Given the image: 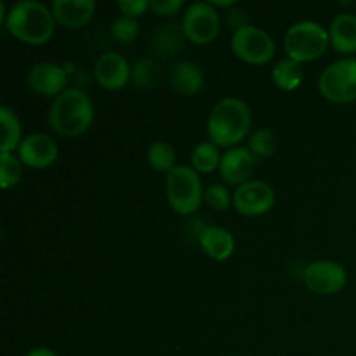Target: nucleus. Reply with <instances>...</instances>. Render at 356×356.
<instances>
[{
  "mask_svg": "<svg viewBox=\"0 0 356 356\" xmlns=\"http://www.w3.org/2000/svg\"><path fill=\"white\" fill-rule=\"evenodd\" d=\"M159 65L149 58H141L132 65L131 82L134 83L138 89H149L159 80Z\"/></svg>",
  "mask_w": 356,
  "mask_h": 356,
  "instance_id": "25",
  "label": "nucleus"
},
{
  "mask_svg": "<svg viewBox=\"0 0 356 356\" xmlns=\"http://www.w3.org/2000/svg\"><path fill=\"white\" fill-rule=\"evenodd\" d=\"M94 103L79 87H68L51 103L47 124L61 138H79L94 122Z\"/></svg>",
  "mask_w": 356,
  "mask_h": 356,
  "instance_id": "2",
  "label": "nucleus"
},
{
  "mask_svg": "<svg viewBox=\"0 0 356 356\" xmlns=\"http://www.w3.org/2000/svg\"><path fill=\"white\" fill-rule=\"evenodd\" d=\"M26 83L31 92L44 97H58L68 87V70L56 63L44 61L31 66L26 73Z\"/></svg>",
  "mask_w": 356,
  "mask_h": 356,
  "instance_id": "11",
  "label": "nucleus"
},
{
  "mask_svg": "<svg viewBox=\"0 0 356 356\" xmlns=\"http://www.w3.org/2000/svg\"><path fill=\"white\" fill-rule=\"evenodd\" d=\"M229 356H236V355H229Z\"/></svg>",
  "mask_w": 356,
  "mask_h": 356,
  "instance_id": "33",
  "label": "nucleus"
},
{
  "mask_svg": "<svg viewBox=\"0 0 356 356\" xmlns=\"http://www.w3.org/2000/svg\"><path fill=\"white\" fill-rule=\"evenodd\" d=\"M205 76L200 66L191 61H177L170 68V86L183 96H195L204 89Z\"/></svg>",
  "mask_w": 356,
  "mask_h": 356,
  "instance_id": "17",
  "label": "nucleus"
},
{
  "mask_svg": "<svg viewBox=\"0 0 356 356\" xmlns=\"http://www.w3.org/2000/svg\"><path fill=\"white\" fill-rule=\"evenodd\" d=\"M212 7H236V0H211Z\"/></svg>",
  "mask_w": 356,
  "mask_h": 356,
  "instance_id": "32",
  "label": "nucleus"
},
{
  "mask_svg": "<svg viewBox=\"0 0 356 356\" xmlns=\"http://www.w3.org/2000/svg\"><path fill=\"white\" fill-rule=\"evenodd\" d=\"M58 143L44 132H33L21 141L17 156L30 169H47L58 160Z\"/></svg>",
  "mask_w": 356,
  "mask_h": 356,
  "instance_id": "12",
  "label": "nucleus"
},
{
  "mask_svg": "<svg viewBox=\"0 0 356 356\" xmlns=\"http://www.w3.org/2000/svg\"><path fill=\"white\" fill-rule=\"evenodd\" d=\"M183 0H152L149 2V9L156 14V16L169 17L179 13L183 9Z\"/></svg>",
  "mask_w": 356,
  "mask_h": 356,
  "instance_id": "29",
  "label": "nucleus"
},
{
  "mask_svg": "<svg viewBox=\"0 0 356 356\" xmlns=\"http://www.w3.org/2000/svg\"><path fill=\"white\" fill-rule=\"evenodd\" d=\"M117 6L118 9H120L122 16H129L138 19L139 16H143V14L149 9V0H120Z\"/></svg>",
  "mask_w": 356,
  "mask_h": 356,
  "instance_id": "30",
  "label": "nucleus"
},
{
  "mask_svg": "<svg viewBox=\"0 0 356 356\" xmlns=\"http://www.w3.org/2000/svg\"><path fill=\"white\" fill-rule=\"evenodd\" d=\"M0 122H2V139H0V149L3 153H14L19 148L23 141V129L13 108L2 104L0 106Z\"/></svg>",
  "mask_w": 356,
  "mask_h": 356,
  "instance_id": "20",
  "label": "nucleus"
},
{
  "mask_svg": "<svg viewBox=\"0 0 356 356\" xmlns=\"http://www.w3.org/2000/svg\"><path fill=\"white\" fill-rule=\"evenodd\" d=\"M277 195L264 181H247L233 193V209L245 218H257L273 209Z\"/></svg>",
  "mask_w": 356,
  "mask_h": 356,
  "instance_id": "10",
  "label": "nucleus"
},
{
  "mask_svg": "<svg viewBox=\"0 0 356 356\" xmlns=\"http://www.w3.org/2000/svg\"><path fill=\"white\" fill-rule=\"evenodd\" d=\"M200 249L214 261H226L235 252V236L222 226H205L198 233Z\"/></svg>",
  "mask_w": 356,
  "mask_h": 356,
  "instance_id": "16",
  "label": "nucleus"
},
{
  "mask_svg": "<svg viewBox=\"0 0 356 356\" xmlns=\"http://www.w3.org/2000/svg\"><path fill=\"white\" fill-rule=\"evenodd\" d=\"M278 148V136L271 129H257L249 138V149L257 159H270Z\"/></svg>",
  "mask_w": 356,
  "mask_h": 356,
  "instance_id": "26",
  "label": "nucleus"
},
{
  "mask_svg": "<svg viewBox=\"0 0 356 356\" xmlns=\"http://www.w3.org/2000/svg\"><path fill=\"white\" fill-rule=\"evenodd\" d=\"M330 45L329 30L316 21H299L289 26L284 37V51L296 63H312L322 58Z\"/></svg>",
  "mask_w": 356,
  "mask_h": 356,
  "instance_id": "4",
  "label": "nucleus"
},
{
  "mask_svg": "<svg viewBox=\"0 0 356 356\" xmlns=\"http://www.w3.org/2000/svg\"><path fill=\"white\" fill-rule=\"evenodd\" d=\"M51 10L59 26L79 30L94 17L96 2L94 0H52Z\"/></svg>",
  "mask_w": 356,
  "mask_h": 356,
  "instance_id": "15",
  "label": "nucleus"
},
{
  "mask_svg": "<svg viewBox=\"0 0 356 356\" xmlns=\"http://www.w3.org/2000/svg\"><path fill=\"white\" fill-rule=\"evenodd\" d=\"M204 202L214 211L225 212L233 205V193H229L225 184L214 183L204 191Z\"/></svg>",
  "mask_w": 356,
  "mask_h": 356,
  "instance_id": "28",
  "label": "nucleus"
},
{
  "mask_svg": "<svg viewBox=\"0 0 356 356\" xmlns=\"http://www.w3.org/2000/svg\"><path fill=\"white\" fill-rule=\"evenodd\" d=\"M256 163L257 156L250 152L249 146H235L222 153L219 174L225 183L238 188L250 181Z\"/></svg>",
  "mask_w": 356,
  "mask_h": 356,
  "instance_id": "13",
  "label": "nucleus"
},
{
  "mask_svg": "<svg viewBox=\"0 0 356 356\" xmlns=\"http://www.w3.org/2000/svg\"><path fill=\"white\" fill-rule=\"evenodd\" d=\"M184 40H186V35H184L183 24L169 23L160 26L152 42L155 51L160 54H176L183 47Z\"/></svg>",
  "mask_w": 356,
  "mask_h": 356,
  "instance_id": "22",
  "label": "nucleus"
},
{
  "mask_svg": "<svg viewBox=\"0 0 356 356\" xmlns=\"http://www.w3.org/2000/svg\"><path fill=\"white\" fill-rule=\"evenodd\" d=\"M302 278L313 294L334 296L346 287L348 271L337 261L318 259L306 266Z\"/></svg>",
  "mask_w": 356,
  "mask_h": 356,
  "instance_id": "9",
  "label": "nucleus"
},
{
  "mask_svg": "<svg viewBox=\"0 0 356 356\" xmlns=\"http://www.w3.org/2000/svg\"><path fill=\"white\" fill-rule=\"evenodd\" d=\"M139 31H141V26H139V21L134 19V17L118 16L111 23V35L120 44H132L138 38Z\"/></svg>",
  "mask_w": 356,
  "mask_h": 356,
  "instance_id": "27",
  "label": "nucleus"
},
{
  "mask_svg": "<svg viewBox=\"0 0 356 356\" xmlns=\"http://www.w3.org/2000/svg\"><path fill=\"white\" fill-rule=\"evenodd\" d=\"M132 66L120 52H104L94 65V76L106 90H120L131 82Z\"/></svg>",
  "mask_w": 356,
  "mask_h": 356,
  "instance_id": "14",
  "label": "nucleus"
},
{
  "mask_svg": "<svg viewBox=\"0 0 356 356\" xmlns=\"http://www.w3.org/2000/svg\"><path fill=\"white\" fill-rule=\"evenodd\" d=\"M232 51L240 61L247 65L261 66L266 65L273 59L277 45L271 35L264 31L263 28L247 24V26L238 28L232 35Z\"/></svg>",
  "mask_w": 356,
  "mask_h": 356,
  "instance_id": "7",
  "label": "nucleus"
},
{
  "mask_svg": "<svg viewBox=\"0 0 356 356\" xmlns=\"http://www.w3.org/2000/svg\"><path fill=\"white\" fill-rule=\"evenodd\" d=\"M23 177V162L14 153H0V186L2 190L14 188Z\"/></svg>",
  "mask_w": 356,
  "mask_h": 356,
  "instance_id": "24",
  "label": "nucleus"
},
{
  "mask_svg": "<svg viewBox=\"0 0 356 356\" xmlns=\"http://www.w3.org/2000/svg\"><path fill=\"white\" fill-rule=\"evenodd\" d=\"M191 167L197 170L198 174H211L214 170H219L221 165L222 153L218 145L212 141H202L191 149Z\"/></svg>",
  "mask_w": 356,
  "mask_h": 356,
  "instance_id": "21",
  "label": "nucleus"
},
{
  "mask_svg": "<svg viewBox=\"0 0 356 356\" xmlns=\"http://www.w3.org/2000/svg\"><path fill=\"white\" fill-rule=\"evenodd\" d=\"M183 30L186 40L197 45H207L216 40L221 28V17L209 2H193L183 14Z\"/></svg>",
  "mask_w": 356,
  "mask_h": 356,
  "instance_id": "8",
  "label": "nucleus"
},
{
  "mask_svg": "<svg viewBox=\"0 0 356 356\" xmlns=\"http://www.w3.org/2000/svg\"><path fill=\"white\" fill-rule=\"evenodd\" d=\"M318 90L330 103L356 101V59L343 58L327 66L318 79Z\"/></svg>",
  "mask_w": 356,
  "mask_h": 356,
  "instance_id": "6",
  "label": "nucleus"
},
{
  "mask_svg": "<svg viewBox=\"0 0 356 356\" xmlns=\"http://www.w3.org/2000/svg\"><path fill=\"white\" fill-rule=\"evenodd\" d=\"M200 176L191 165H177L165 176L167 204L176 214L191 216L204 202Z\"/></svg>",
  "mask_w": 356,
  "mask_h": 356,
  "instance_id": "5",
  "label": "nucleus"
},
{
  "mask_svg": "<svg viewBox=\"0 0 356 356\" xmlns=\"http://www.w3.org/2000/svg\"><path fill=\"white\" fill-rule=\"evenodd\" d=\"M26 356H58V355H56V351L51 350V348L40 346V348H33L31 351H28Z\"/></svg>",
  "mask_w": 356,
  "mask_h": 356,
  "instance_id": "31",
  "label": "nucleus"
},
{
  "mask_svg": "<svg viewBox=\"0 0 356 356\" xmlns=\"http://www.w3.org/2000/svg\"><path fill=\"white\" fill-rule=\"evenodd\" d=\"M329 30L330 45L341 54L356 52V14H339L332 19Z\"/></svg>",
  "mask_w": 356,
  "mask_h": 356,
  "instance_id": "18",
  "label": "nucleus"
},
{
  "mask_svg": "<svg viewBox=\"0 0 356 356\" xmlns=\"http://www.w3.org/2000/svg\"><path fill=\"white\" fill-rule=\"evenodd\" d=\"M146 160H148V165L153 170L163 172L165 176L174 167H177L176 149L167 141H155L153 145H149L148 152H146Z\"/></svg>",
  "mask_w": 356,
  "mask_h": 356,
  "instance_id": "23",
  "label": "nucleus"
},
{
  "mask_svg": "<svg viewBox=\"0 0 356 356\" xmlns=\"http://www.w3.org/2000/svg\"><path fill=\"white\" fill-rule=\"evenodd\" d=\"M6 30L28 45H44L54 37L56 19L51 7L37 0H19L9 9Z\"/></svg>",
  "mask_w": 356,
  "mask_h": 356,
  "instance_id": "3",
  "label": "nucleus"
},
{
  "mask_svg": "<svg viewBox=\"0 0 356 356\" xmlns=\"http://www.w3.org/2000/svg\"><path fill=\"white\" fill-rule=\"evenodd\" d=\"M252 127V110L240 97L218 101L207 118L209 141L219 148H235L249 138Z\"/></svg>",
  "mask_w": 356,
  "mask_h": 356,
  "instance_id": "1",
  "label": "nucleus"
},
{
  "mask_svg": "<svg viewBox=\"0 0 356 356\" xmlns=\"http://www.w3.org/2000/svg\"><path fill=\"white\" fill-rule=\"evenodd\" d=\"M271 80L277 89L291 92V90L301 87L302 80H305V70H302L301 63H296L289 58L280 59L271 70Z\"/></svg>",
  "mask_w": 356,
  "mask_h": 356,
  "instance_id": "19",
  "label": "nucleus"
}]
</instances>
